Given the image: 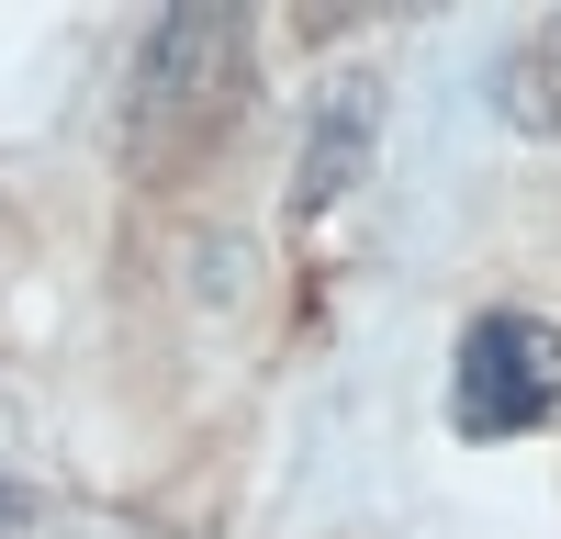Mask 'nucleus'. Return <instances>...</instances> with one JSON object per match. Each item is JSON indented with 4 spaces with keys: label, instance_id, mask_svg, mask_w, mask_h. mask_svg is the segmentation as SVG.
<instances>
[{
    "label": "nucleus",
    "instance_id": "nucleus-2",
    "mask_svg": "<svg viewBox=\"0 0 561 539\" xmlns=\"http://www.w3.org/2000/svg\"><path fill=\"white\" fill-rule=\"evenodd\" d=\"M561 404V326L539 314H472L449 359V427L460 438H528Z\"/></svg>",
    "mask_w": 561,
    "mask_h": 539
},
{
    "label": "nucleus",
    "instance_id": "nucleus-1",
    "mask_svg": "<svg viewBox=\"0 0 561 539\" xmlns=\"http://www.w3.org/2000/svg\"><path fill=\"white\" fill-rule=\"evenodd\" d=\"M248 102V23L237 12H169L147 34V57L124 79V147L135 169H180L203 158Z\"/></svg>",
    "mask_w": 561,
    "mask_h": 539
},
{
    "label": "nucleus",
    "instance_id": "nucleus-4",
    "mask_svg": "<svg viewBox=\"0 0 561 539\" xmlns=\"http://www.w3.org/2000/svg\"><path fill=\"white\" fill-rule=\"evenodd\" d=\"M0 539H34V506H23L12 483H0Z\"/></svg>",
    "mask_w": 561,
    "mask_h": 539
},
{
    "label": "nucleus",
    "instance_id": "nucleus-3",
    "mask_svg": "<svg viewBox=\"0 0 561 539\" xmlns=\"http://www.w3.org/2000/svg\"><path fill=\"white\" fill-rule=\"evenodd\" d=\"M370 124H382V102H370V79H337L314 102V135H304V169H293V214H325L359 180V158H370Z\"/></svg>",
    "mask_w": 561,
    "mask_h": 539
}]
</instances>
